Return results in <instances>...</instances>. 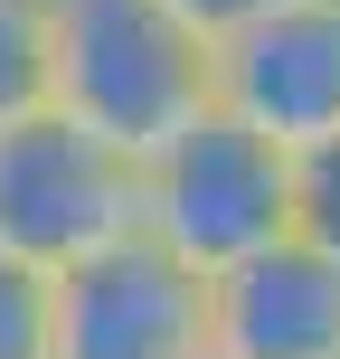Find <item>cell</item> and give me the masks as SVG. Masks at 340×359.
<instances>
[{
  "label": "cell",
  "mask_w": 340,
  "mask_h": 359,
  "mask_svg": "<svg viewBox=\"0 0 340 359\" xmlns=\"http://www.w3.org/2000/svg\"><path fill=\"white\" fill-rule=\"evenodd\" d=\"M293 236L340 265V142L303 151V217H293Z\"/></svg>",
  "instance_id": "9c48e42d"
},
{
  "label": "cell",
  "mask_w": 340,
  "mask_h": 359,
  "mask_svg": "<svg viewBox=\"0 0 340 359\" xmlns=\"http://www.w3.org/2000/svg\"><path fill=\"white\" fill-rule=\"evenodd\" d=\"M217 114L293 161L340 142V0H284L274 19L236 29L217 48Z\"/></svg>",
  "instance_id": "5b68a950"
},
{
  "label": "cell",
  "mask_w": 340,
  "mask_h": 359,
  "mask_svg": "<svg viewBox=\"0 0 340 359\" xmlns=\"http://www.w3.org/2000/svg\"><path fill=\"white\" fill-rule=\"evenodd\" d=\"M132 236H142V161H123L114 142L57 114L0 133V255L10 265L76 274Z\"/></svg>",
  "instance_id": "3957f363"
},
{
  "label": "cell",
  "mask_w": 340,
  "mask_h": 359,
  "mask_svg": "<svg viewBox=\"0 0 340 359\" xmlns=\"http://www.w3.org/2000/svg\"><path fill=\"white\" fill-rule=\"evenodd\" d=\"M217 359H340V265L303 236L208 284Z\"/></svg>",
  "instance_id": "8992f818"
},
{
  "label": "cell",
  "mask_w": 340,
  "mask_h": 359,
  "mask_svg": "<svg viewBox=\"0 0 340 359\" xmlns=\"http://www.w3.org/2000/svg\"><path fill=\"white\" fill-rule=\"evenodd\" d=\"M0 359H57V274L0 255Z\"/></svg>",
  "instance_id": "ba28073f"
},
{
  "label": "cell",
  "mask_w": 340,
  "mask_h": 359,
  "mask_svg": "<svg viewBox=\"0 0 340 359\" xmlns=\"http://www.w3.org/2000/svg\"><path fill=\"white\" fill-rule=\"evenodd\" d=\"M48 114V0H0V133Z\"/></svg>",
  "instance_id": "52a82bcc"
},
{
  "label": "cell",
  "mask_w": 340,
  "mask_h": 359,
  "mask_svg": "<svg viewBox=\"0 0 340 359\" xmlns=\"http://www.w3.org/2000/svg\"><path fill=\"white\" fill-rule=\"evenodd\" d=\"M293 217H303V161L246 133L236 114H208L161 161H142V236L179 255L198 284L293 246Z\"/></svg>",
  "instance_id": "7a4b0ae2"
},
{
  "label": "cell",
  "mask_w": 340,
  "mask_h": 359,
  "mask_svg": "<svg viewBox=\"0 0 340 359\" xmlns=\"http://www.w3.org/2000/svg\"><path fill=\"white\" fill-rule=\"evenodd\" d=\"M57 359H217L208 284L151 236L57 274Z\"/></svg>",
  "instance_id": "277c9868"
},
{
  "label": "cell",
  "mask_w": 340,
  "mask_h": 359,
  "mask_svg": "<svg viewBox=\"0 0 340 359\" xmlns=\"http://www.w3.org/2000/svg\"><path fill=\"white\" fill-rule=\"evenodd\" d=\"M48 114L161 161L217 114V48L170 0H48Z\"/></svg>",
  "instance_id": "6da1fadb"
},
{
  "label": "cell",
  "mask_w": 340,
  "mask_h": 359,
  "mask_svg": "<svg viewBox=\"0 0 340 359\" xmlns=\"http://www.w3.org/2000/svg\"><path fill=\"white\" fill-rule=\"evenodd\" d=\"M170 10L189 19V29L208 38V48H227L236 29H255V19H274V10H284V0H170Z\"/></svg>",
  "instance_id": "30bf717a"
}]
</instances>
